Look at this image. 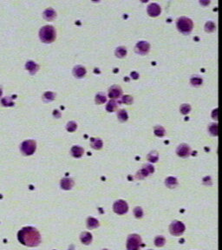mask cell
I'll list each match as a JSON object with an SVG mask.
<instances>
[{"label":"cell","mask_w":222,"mask_h":250,"mask_svg":"<svg viewBox=\"0 0 222 250\" xmlns=\"http://www.w3.org/2000/svg\"><path fill=\"white\" fill-rule=\"evenodd\" d=\"M131 77L132 78H134V79H138L139 78V74L137 73V72H132L131 73Z\"/></svg>","instance_id":"f35d334b"},{"label":"cell","mask_w":222,"mask_h":250,"mask_svg":"<svg viewBox=\"0 0 222 250\" xmlns=\"http://www.w3.org/2000/svg\"><path fill=\"white\" fill-rule=\"evenodd\" d=\"M165 242H166V239L163 236H162V235L161 236H157L154 239V244L157 247H162L165 244Z\"/></svg>","instance_id":"e575fe53"},{"label":"cell","mask_w":222,"mask_h":250,"mask_svg":"<svg viewBox=\"0 0 222 250\" xmlns=\"http://www.w3.org/2000/svg\"><path fill=\"white\" fill-rule=\"evenodd\" d=\"M202 83H203V80L200 77H197V76L193 77L192 78L190 79V83L192 84L193 86H194V87H198V86L201 85Z\"/></svg>","instance_id":"83f0119b"},{"label":"cell","mask_w":222,"mask_h":250,"mask_svg":"<svg viewBox=\"0 0 222 250\" xmlns=\"http://www.w3.org/2000/svg\"><path fill=\"white\" fill-rule=\"evenodd\" d=\"M154 135H155L156 136L162 137V136H165L166 130H165V129H164L162 126H161V125H157V126H155V127L154 128Z\"/></svg>","instance_id":"603a6c76"},{"label":"cell","mask_w":222,"mask_h":250,"mask_svg":"<svg viewBox=\"0 0 222 250\" xmlns=\"http://www.w3.org/2000/svg\"><path fill=\"white\" fill-rule=\"evenodd\" d=\"M176 27L178 30L184 34V35H188L191 33L193 27V21L186 17H181L176 21Z\"/></svg>","instance_id":"3957f363"},{"label":"cell","mask_w":222,"mask_h":250,"mask_svg":"<svg viewBox=\"0 0 222 250\" xmlns=\"http://www.w3.org/2000/svg\"><path fill=\"white\" fill-rule=\"evenodd\" d=\"M169 230H170L171 235L174 236H180L185 231V225L181 221H174L171 223V225L169 227Z\"/></svg>","instance_id":"8992f818"},{"label":"cell","mask_w":222,"mask_h":250,"mask_svg":"<svg viewBox=\"0 0 222 250\" xmlns=\"http://www.w3.org/2000/svg\"><path fill=\"white\" fill-rule=\"evenodd\" d=\"M76 129H77V123L74 121L69 122L66 125V130L69 132H74Z\"/></svg>","instance_id":"1f68e13d"},{"label":"cell","mask_w":222,"mask_h":250,"mask_svg":"<svg viewBox=\"0 0 222 250\" xmlns=\"http://www.w3.org/2000/svg\"><path fill=\"white\" fill-rule=\"evenodd\" d=\"M159 158V155L156 151H151L148 155V160L151 162H156Z\"/></svg>","instance_id":"4dcf8cb0"},{"label":"cell","mask_w":222,"mask_h":250,"mask_svg":"<svg viewBox=\"0 0 222 250\" xmlns=\"http://www.w3.org/2000/svg\"><path fill=\"white\" fill-rule=\"evenodd\" d=\"M39 38L42 42L51 44L57 38V32L52 25H45L39 30Z\"/></svg>","instance_id":"7a4b0ae2"},{"label":"cell","mask_w":222,"mask_h":250,"mask_svg":"<svg viewBox=\"0 0 222 250\" xmlns=\"http://www.w3.org/2000/svg\"><path fill=\"white\" fill-rule=\"evenodd\" d=\"M25 68H26V70H29V72L31 75H35L39 69V66L37 63H36L33 61H28L25 64Z\"/></svg>","instance_id":"9a60e30c"},{"label":"cell","mask_w":222,"mask_h":250,"mask_svg":"<svg viewBox=\"0 0 222 250\" xmlns=\"http://www.w3.org/2000/svg\"><path fill=\"white\" fill-rule=\"evenodd\" d=\"M148 14L150 16V17H153V18H155V17H158L161 12H162V8L161 6L156 4V3H152L150 4L148 6Z\"/></svg>","instance_id":"30bf717a"},{"label":"cell","mask_w":222,"mask_h":250,"mask_svg":"<svg viewBox=\"0 0 222 250\" xmlns=\"http://www.w3.org/2000/svg\"><path fill=\"white\" fill-rule=\"evenodd\" d=\"M215 29H216V25H215V24L213 22L208 21V22L206 23V24H205V30L207 32H212V31L215 30Z\"/></svg>","instance_id":"f546056e"},{"label":"cell","mask_w":222,"mask_h":250,"mask_svg":"<svg viewBox=\"0 0 222 250\" xmlns=\"http://www.w3.org/2000/svg\"><path fill=\"white\" fill-rule=\"evenodd\" d=\"M115 56L119 58H124L126 55H127V49L123 46H121V47H118L116 48V50L115 51Z\"/></svg>","instance_id":"cb8c5ba5"},{"label":"cell","mask_w":222,"mask_h":250,"mask_svg":"<svg viewBox=\"0 0 222 250\" xmlns=\"http://www.w3.org/2000/svg\"><path fill=\"white\" fill-rule=\"evenodd\" d=\"M43 18L46 19V20L52 21L56 18V17H57V12H56V10H54V9H52V8H48V9H46V10L43 11Z\"/></svg>","instance_id":"5bb4252c"},{"label":"cell","mask_w":222,"mask_h":250,"mask_svg":"<svg viewBox=\"0 0 222 250\" xmlns=\"http://www.w3.org/2000/svg\"><path fill=\"white\" fill-rule=\"evenodd\" d=\"M133 102H134V99H133V97H132L131 96H129V95H125V96L122 97V103H125V104L130 105V104L133 103Z\"/></svg>","instance_id":"d590c367"},{"label":"cell","mask_w":222,"mask_h":250,"mask_svg":"<svg viewBox=\"0 0 222 250\" xmlns=\"http://www.w3.org/2000/svg\"><path fill=\"white\" fill-rule=\"evenodd\" d=\"M37 149V143L34 140H26L22 142L20 146L21 152L24 156H30L35 153Z\"/></svg>","instance_id":"277c9868"},{"label":"cell","mask_w":222,"mask_h":250,"mask_svg":"<svg viewBox=\"0 0 222 250\" xmlns=\"http://www.w3.org/2000/svg\"><path fill=\"white\" fill-rule=\"evenodd\" d=\"M2 94H3V91H2V89L0 88V97H1V96H2Z\"/></svg>","instance_id":"ab89813d"},{"label":"cell","mask_w":222,"mask_h":250,"mask_svg":"<svg viewBox=\"0 0 222 250\" xmlns=\"http://www.w3.org/2000/svg\"><path fill=\"white\" fill-rule=\"evenodd\" d=\"M117 117H118V120L121 122H124L128 121V119H129L128 113H127V111L125 110H119L118 113H117Z\"/></svg>","instance_id":"44dd1931"},{"label":"cell","mask_w":222,"mask_h":250,"mask_svg":"<svg viewBox=\"0 0 222 250\" xmlns=\"http://www.w3.org/2000/svg\"><path fill=\"white\" fill-rule=\"evenodd\" d=\"M71 153L72 156H74L76 158H80L82 156V155L84 153V150L80 146H73L71 148Z\"/></svg>","instance_id":"e0dca14e"},{"label":"cell","mask_w":222,"mask_h":250,"mask_svg":"<svg viewBox=\"0 0 222 250\" xmlns=\"http://www.w3.org/2000/svg\"><path fill=\"white\" fill-rule=\"evenodd\" d=\"M180 110L183 115H187L191 111V106L187 103H183L180 108Z\"/></svg>","instance_id":"d6a6232c"},{"label":"cell","mask_w":222,"mask_h":250,"mask_svg":"<svg viewBox=\"0 0 222 250\" xmlns=\"http://www.w3.org/2000/svg\"><path fill=\"white\" fill-rule=\"evenodd\" d=\"M154 172V167H152L151 165H145L143 166V168L141 169L138 173H137V178H144L146 176H148L149 174H151Z\"/></svg>","instance_id":"7c38bea8"},{"label":"cell","mask_w":222,"mask_h":250,"mask_svg":"<svg viewBox=\"0 0 222 250\" xmlns=\"http://www.w3.org/2000/svg\"><path fill=\"white\" fill-rule=\"evenodd\" d=\"M18 240L23 245L28 247H37L41 242V235L39 232L32 227L24 228L18 232Z\"/></svg>","instance_id":"6da1fadb"},{"label":"cell","mask_w":222,"mask_h":250,"mask_svg":"<svg viewBox=\"0 0 222 250\" xmlns=\"http://www.w3.org/2000/svg\"><path fill=\"white\" fill-rule=\"evenodd\" d=\"M141 245V239L138 235H131L127 240V249L140 250Z\"/></svg>","instance_id":"5b68a950"},{"label":"cell","mask_w":222,"mask_h":250,"mask_svg":"<svg viewBox=\"0 0 222 250\" xmlns=\"http://www.w3.org/2000/svg\"><path fill=\"white\" fill-rule=\"evenodd\" d=\"M176 153L179 156H181L182 158H186L187 156H190L191 153V149L190 147L186 144V143H182L181 145H179V147L176 150Z\"/></svg>","instance_id":"9c48e42d"},{"label":"cell","mask_w":222,"mask_h":250,"mask_svg":"<svg viewBox=\"0 0 222 250\" xmlns=\"http://www.w3.org/2000/svg\"><path fill=\"white\" fill-rule=\"evenodd\" d=\"M134 214L135 215L136 218H141L142 215H143V211L141 209V208L140 207H136L135 210H134Z\"/></svg>","instance_id":"8d00e7d4"},{"label":"cell","mask_w":222,"mask_h":250,"mask_svg":"<svg viewBox=\"0 0 222 250\" xmlns=\"http://www.w3.org/2000/svg\"><path fill=\"white\" fill-rule=\"evenodd\" d=\"M117 106H118L117 103L115 100L112 99V100H110L108 103V104H107V106H106V110H107L108 112H114L115 110L117 109Z\"/></svg>","instance_id":"d4e9b609"},{"label":"cell","mask_w":222,"mask_h":250,"mask_svg":"<svg viewBox=\"0 0 222 250\" xmlns=\"http://www.w3.org/2000/svg\"><path fill=\"white\" fill-rule=\"evenodd\" d=\"M95 101H96V104H102V103H106V101H107V97H106V96H105V94H104V93L100 92V93L96 94Z\"/></svg>","instance_id":"7402d4cb"},{"label":"cell","mask_w":222,"mask_h":250,"mask_svg":"<svg viewBox=\"0 0 222 250\" xmlns=\"http://www.w3.org/2000/svg\"><path fill=\"white\" fill-rule=\"evenodd\" d=\"M113 209L118 215H123V214H126L128 212L129 207H128V204L125 201L118 200L114 203Z\"/></svg>","instance_id":"52a82bcc"},{"label":"cell","mask_w":222,"mask_h":250,"mask_svg":"<svg viewBox=\"0 0 222 250\" xmlns=\"http://www.w3.org/2000/svg\"><path fill=\"white\" fill-rule=\"evenodd\" d=\"M80 239H81V241L82 243L90 244L92 241V235H91V234L88 233V232H84V233H82L81 235Z\"/></svg>","instance_id":"ffe728a7"},{"label":"cell","mask_w":222,"mask_h":250,"mask_svg":"<svg viewBox=\"0 0 222 250\" xmlns=\"http://www.w3.org/2000/svg\"><path fill=\"white\" fill-rule=\"evenodd\" d=\"M91 147L95 150H101L102 148V141L100 138H91L90 139Z\"/></svg>","instance_id":"ac0fdd59"},{"label":"cell","mask_w":222,"mask_h":250,"mask_svg":"<svg viewBox=\"0 0 222 250\" xmlns=\"http://www.w3.org/2000/svg\"><path fill=\"white\" fill-rule=\"evenodd\" d=\"M87 73V70L85 69V67L82 66V65H77L75 66L73 69V75L76 77V78H82Z\"/></svg>","instance_id":"4fadbf2b"},{"label":"cell","mask_w":222,"mask_h":250,"mask_svg":"<svg viewBox=\"0 0 222 250\" xmlns=\"http://www.w3.org/2000/svg\"><path fill=\"white\" fill-rule=\"evenodd\" d=\"M87 226L89 229H96L99 226V221L95 218H89L87 220Z\"/></svg>","instance_id":"484cf974"},{"label":"cell","mask_w":222,"mask_h":250,"mask_svg":"<svg viewBox=\"0 0 222 250\" xmlns=\"http://www.w3.org/2000/svg\"><path fill=\"white\" fill-rule=\"evenodd\" d=\"M55 97H56V94L51 92V91L45 92L43 94V99L44 102H51V101H53L55 99Z\"/></svg>","instance_id":"4316f807"},{"label":"cell","mask_w":222,"mask_h":250,"mask_svg":"<svg viewBox=\"0 0 222 250\" xmlns=\"http://www.w3.org/2000/svg\"><path fill=\"white\" fill-rule=\"evenodd\" d=\"M165 184L169 189H174L178 186V181L174 177H168L166 179Z\"/></svg>","instance_id":"d6986e66"},{"label":"cell","mask_w":222,"mask_h":250,"mask_svg":"<svg viewBox=\"0 0 222 250\" xmlns=\"http://www.w3.org/2000/svg\"><path fill=\"white\" fill-rule=\"evenodd\" d=\"M208 131L210 133L211 136H218V125L217 123H212L208 126Z\"/></svg>","instance_id":"f1b7e54d"},{"label":"cell","mask_w":222,"mask_h":250,"mask_svg":"<svg viewBox=\"0 0 222 250\" xmlns=\"http://www.w3.org/2000/svg\"><path fill=\"white\" fill-rule=\"evenodd\" d=\"M53 116H54L56 118H59V117H61V113L58 111V110H54V112H53Z\"/></svg>","instance_id":"74e56055"},{"label":"cell","mask_w":222,"mask_h":250,"mask_svg":"<svg viewBox=\"0 0 222 250\" xmlns=\"http://www.w3.org/2000/svg\"><path fill=\"white\" fill-rule=\"evenodd\" d=\"M73 186H74V181L71 178H63L61 181V188L62 190H71Z\"/></svg>","instance_id":"2e32d148"},{"label":"cell","mask_w":222,"mask_h":250,"mask_svg":"<svg viewBox=\"0 0 222 250\" xmlns=\"http://www.w3.org/2000/svg\"><path fill=\"white\" fill-rule=\"evenodd\" d=\"M121 95H122V90H121V88L120 86H118V85H114V86H112L111 88H110V90H109V97H110V98H112L113 100L121 97Z\"/></svg>","instance_id":"8fae6325"},{"label":"cell","mask_w":222,"mask_h":250,"mask_svg":"<svg viewBox=\"0 0 222 250\" xmlns=\"http://www.w3.org/2000/svg\"><path fill=\"white\" fill-rule=\"evenodd\" d=\"M1 104L3 106H5V107H9V106H13L14 105V103L12 102L11 100V97H4L2 98L1 100Z\"/></svg>","instance_id":"836d02e7"},{"label":"cell","mask_w":222,"mask_h":250,"mask_svg":"<svg viewBox=\"0 0 222 250\" xmlns=\"http://www.w3.org/2000/svg\"><path fill=\"white\" fill-rule=\"evenodd\" d=\"M135 52L140 55H146L150 50V44L146 41H140L135 45Z\"/></svg>","instance_id":"ba28073f"}]
</instances>
